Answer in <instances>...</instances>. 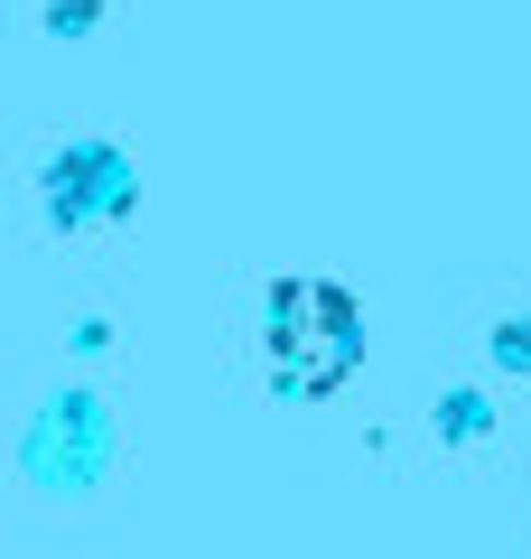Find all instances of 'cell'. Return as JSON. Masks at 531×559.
Returning <instances> with one entry per match:
<instances>
[{
	"label": "cell",
	"mask_w": 531,
	"mask_h": 559,
	"mask_svg": "<svg viewBox=\"0 0 531 559\" xmlns=\"http://www.w3.org/2000/svg\"><path fill=\"white\" fill-rule=\"evenodd\" d=\"M261 355H271L280 392L317 401L364 364V318H354V299L335 280H280L271 308H261Z\"/></svg>",
	"instance_id": "1"
},
{
	"label": "cell",
	"mask_w": 531,
	"mask_h": 559,
	"mask_svg": "<svg viewBox=\"0 0 531 559\" xmlns=\"http://www.w3.org/2000/svg\"><path fill=\"white\" fill-rule=\"evenodd\" d=\"M47 187H57V215H66V224L121 215V205H131V187H121V159H113V150H66V159L47 168Z\"/></svg>",
	"instance_id": "2"
},
{
	"label": "cell",
	"mask_w": 531,
	"mask_h": 559,
	"mask_svg": "<svg viewBox=\"0 0 531 559\" xmlns=\"http://www.w3.org/2000/svg\"><path fill=\"white\" fill-rule=\"evenodd\" d=\"M494 355H504V364H531V318H512L504 336H494Z\"/></svg>",
	"instance_id": "3"
}]
</instances>
